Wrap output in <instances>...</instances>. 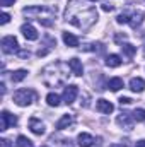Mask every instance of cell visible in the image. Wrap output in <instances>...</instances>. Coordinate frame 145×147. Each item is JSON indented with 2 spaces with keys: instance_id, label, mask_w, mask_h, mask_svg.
<instances>
[{
  "instance_id": "cell-1",
  "label": "cell",
  "mask_w": 145,
  "mask_h": 147,
  "mask_svg": "<svg viewBox=\"0 0 145 147\" xmlns=\"http://www.w3.org/2000/svg\"><path fill=\"white\" fill-rule=\"evenodd\" d=\"M65 19L68 22H72L73 26H77L79 29L85 31L97 21V10L94 7H87V5L80 3L79 0H70L67 3Z\"/></svg>"
},
{
  "instance_id": "cell-2",
  "label": "cell",
  "mask_w": 145,
  "mask_h": 147,
  "mask_svg": "<svg viewBox=\"0 0 145 147\" xmlns=\"http://www.w3.org/2000/svg\"><path fill=\"white\" fill-rule=\"evenodd\" d=\"M22 14L26 17L36 19L43 26H51L53 19L56 16V7H48V5H34V7H26L22 9Z\"/></svg>"
},
{
  "instance_id": "cell-3",
  "label": "cell",
  "mask_w": 145,
  "mask_h": 147,
  "mask_svg": "<svg viewBox=\"0 0 145 147\" xmlns=\"http://www.w3.org/2000/svg\"><path fill=\"white\" fill-rule=\"evenodd\" d=\"M14 103L19 106H29L34 99H36V92L33 89H19L14 92Z\"/></svg>"
},
{
  "instance_id": "cell-4",
  "label": "cell",
  "mask_w": 145,
  "mask_h": 147,
  "mask_svg": "<svg viewBox=\"0 0 145 147\" xmlns=\"http://www.w3.org/2000/svg\"><path fill=\"white\" fill-rule=\"evenodd\" d=\"M19 50V43H17V39L15 36H5L2 38V51L3 53H15Z\"/></svg>"
},
{
  "instance_id": "cell-5",
  "label": "cell",
  "mask_w": 145,
  "mask_h": 147,
  "mask_svg": "<svg viewBox=\"0 0 145 147\" xmlns=\"http://www.w3.org/2000/svg\"><path fill=\"white\" fill-rule=\"evenodd\" d=\"M0 120H2V123H0V130L3 132V130H7L9 127H14V125H17V116L15 115H10L9 111H2V115H0Z\"/></svg>"
},
{
  "instance_id": "cell-6",
  "label": "cell",
  "mask_w": 145,
  "mask_h": 147,
  "mask_svg": "<svg viewBox=\"0 0 145 147\" xmlns=\"http://www.w3.org/2000/svg\"><path fill=\"white\" fill-rule=\"evenodd\" d=\"M116 121H118V125L119 127H123L125 130H132L133 128V116L130 115V113H121L118 118H116Z\"/></svg>"
},
{
  "instance_id": "cell-7",
  "label": "cell",
  "mask_w": 145,
  "mask_h": 147,
  "mask_svg": "<svg viewBox=\"0 0 145 147\" xmlns=\"http://www.w3.org/2000/svg\"><path fill=\"white\" fill-rule=\"evenodd\" d=\"M77 94H79V87L77 86H67L65 87V91H63V101L67 103V105H72L73 101H75V98H77Z\"/></svg>"
},
{
  "instance_id": "cell-8",
  "label": "cell",
  "mask_w": 145,
  "mask_h": 147,
  "mask_svg": "<svg viewBox=\"0 0 145 147\" xmlns=\"http://www.w3.org/2000/svg\"><path fill=\"white\" fill-rule=\"evenodd\" d=\"M21 33L24 34V38L26 39H29V41H36L38 39V31H36V28L33 26V24H22L21 26Z\"/></svg>"
},
{
  "instance_id": "cell-9",
  "label": "cell",
  "mask_w": 145,
  "mask_h": 147,
  "mask_svg": "<svg viewBox=\"0 0 145 147\" xmlns=\"http://www.w3.org/2000/svg\"><path fill=\"white\" fill-rule=\"evenodd\" d=\"M96 108H97V111H99V113H104V115H109V113H113V111H114L113 103H109L108 99H97Z\"/></svg>"
},
{
  "instance_id": "cell-10",
  "label": "cell",
  "mask_w": 145,
  "mask_h": 147,
  "mask_svg": "<svg viewBox=\"0 0 145 147\" xmlns=\"http://www.w3.org/2000/svg\"><path fill=\"white\" fill-rule=\"evenodd\" d=\"M68 69H70L72 74H73V75H77V77H80V75L84 74L82 62H80L79 58H70V60H68Z\"/></svg>"
},
{
  "instance_id": "cell-11",
  "label": "cell",
  "mask_w": 145,
  "mask_h": 147,
  "mask_svg": "<svg viewBox=\"0 0 145 147\" xmlns=\"http://www.w3.org/2000/svg\"><path fill=\"white\" fill-rule=\"evenodd\" d=\"M77 144H79V147H92L94 137L89 135V134H85V132H82V134H79V137H77Z\"/></svg>"
},
{
  "instance_id": "cell-12",
  "label": "cell",
  "mask_w": 145,
  "mask_h": 147,
  "mask_svg": "<svg viewBox=\"0 0 145 147\" xmlns=\"http://www.w3.org/2000/svg\"><path fill=\"white\" fill-rule=\"evenodd\" d=\"M29 128H31V132H33L34 135H43V134H44V125H43L41 120H38V118H31V120H29Z\"/></svg>"
},
{
  "instance_id": "cell-13",
  "label": "cell",
  "mask_w": 145,
  "mask_h": 147,
  "mask_svg": "<svg viewBox=\"0 0 145 147\" xmlns=\"http://www.w3.org/2000/svg\"><path fill=\"white\" fill-rule=\"evenodd\" d=\"M130 89H132L133 92H142L145 89V80L140 79V77H133V79L130 80Z\"/></svg>"
},
{
  "instance_id": "cell-14",
  "label": "cell",
  "mask_w": 145,
  "mask_h": 147,
  "mask_svg": "<svg viewBox=\"0 0 145 147\" xmlns=\"http://www.w3.org/2000/svg\"><path fill=\"white\" fill-rule=\"evenodd\" d=\"M72 123H73L72 115H63V116L56 121V130H65V128H68Z\"/></svg>"
},
{
  "instance_id": "cell-15",
  "label": "cell",
  "mask_w": 145,
  "mask_h": 147,
  "mask_svg": "<svg viewBox=\"0 0 145 147\" xmlns=\"http://www.w3.org/2000/svg\"><path fill=\"white\" fill-rule=\"evenodd\" d=\"M123 86H125V82H123V79H121V77H113V79H109V80H108V89H109V91H113V92L119 91Z\"/></svg>"
},
{
  "instance_id": "cell-16",
  "label": "cell",
  "mask_w": 145,
  "mask_h": 147,
  "mask_svg": "<svg viewBox=\"0 0 145 147\" xmlns=\"http://www.w3.org/2000/svg\"><path fill=\"white\" fill-rule=\"evenodd\" d=\"M62 38H63V43H65L67 46H70V48H77V46H79V38L73 36L72 33H63Z\"/></svg>"
},
{
  "instance_id": "cell-17",
  "label": "cell",
  "mask_w": 145,
  "mask_h": 147,
  "mask_svg": "<svg viewBox=\"0 0 145 147\" xmlns=\"http://www.w3.org/2000/svg\"><path fill=\"white\" fill-rule=\"evenodd\" d=\"M106 65L108 67H111V69H116V67H119L121 65V57L119 55H108L106 57Z\"/></svg>"
},
{
  "instance_id": "cell-18",
  "label": "cell",
  "mask_w": 145,
  "mask_h": 147,
  "mask_svg": "<svg viewBox=\"0 0 145 147\" xmlns=\"http://www.w3.org/2000/svg\"><path fill=\"white\" fill-rule=\"evenodd\" d=\"M142 19H144V14L142 12H133L130 16V26L132 28H138L142 24Z\"/></svg>"
},
{
  "instance_id": "cell-19",
  "label": "cell",
  "mask_w": 145,
  "mask_h": 147,
  "mask_svg": "<svg viewBox=\"0 0 145 147\" xmlns=\"http://www.w3.org/2000/svg\"><path fill=\"white\" fill-rule=\"evenodd\" d=\"M26 77H28V70H24V69H19V70L12 72V75H10L12 82H21V80H24Z\"/></svg>"
},
{
  "instance_id": "cell-20",
  "label": "cell",
  "mask_w": 145,
  "mask_h": 147,
  "mask_svg": "<svg viewBox=\"0 0 145 147\" xmlns=\"http://www.w3.org/2000/svg\"><path fill=\"white\" fill-rule=\"evenodd\" d=\"M121 50H123V53H125L126 57H133V55L137 53V46H133V45H130V43L121 45Z\"/></svg>"
},
{
  "instance_id": "cell-21",
  "label": "cell",
  "mask_w": 145,
  "mask_h": 147,
  "mask_svg": "<svg viewBox=\"0 0 145 147\" xmlns=\"http://www.w3.org/2000/svg\"><path fill=\"white\" fill-rule=\"evenodd\" d=\"M46 103H48L50 106H55V108H56V106L60 105V96L55 94V92H50V94L46 96Z\"/></svg>"
},
{
  "instance_id": "cell-22",
  "label": "cell",
  "mask_w": 145,
  "mask_h": 147,
  "mask_svg": "<svg viewBox=\"0 0 145 147\" xmlns=\"http://www.w3.org/2000/svg\"><path fill=\"white\" fill-rule=\"evenodd\" d=\"M132 116H133V120H135V121H145V110L137 108V110L132 113Z\"/></svg>"
},
{
  "instance_id": "cell-23",
  "label": "cell",
  "mask_w": 145,
  "mask_h": 147,
  "mask_svg": "<svg viewBox=\"0 0 145 147\" xmlns=\"http://www.w3.org/2000/svg\"><path fill=\"white\" fill-rule=\"evenodd\" d=\"M17 147H33V142H31L28 137L19 135V137H17Z\"/></svg>"
},
{
  "instance_id": "cell-24",
  "label": "cell",
  "mask_w": 145,
  "mask_h": 147,
  "mask_svg": "<svg viewBox=\"0 0 145 147\" xmlns=\"http://www.w3.org/2000/svg\"><path fill=\"white\" fill-rule=\"evenodd\" d=\"M116 21H118L119 24H126V22H130V16L123 12V14H119V16L116 17Z\"/></svg>"
},
{
  "instance_id": "cell-25",
  "label": "cell",
  "mask_w": 145,
  "mask_h": 147,
  "mask_svg": "<svg viewBox=\"0 0 145 147\" xmlns=\"http://www.w3.org/2000/svg\"><path fill=\"white\" fill-rule=\"evenodd\" d=\"M10 21V16L7 14V12H2V16H0V24H7Z\"/></svg>"
},
{
  "instance_id": "cell-26",
  "label": "cell",
  "mask_w": 145,
  "mask_h": 147,
  "mask_svg": "<svg viewBox=\"0 0 145 147\" xmlns=\"http://www.w3.org/2000/svg\"><path fill=\"white\" fill-rule=\"evenodd\" d=\"M15 0H0V5L2 7H9V5H14Z\"/></svg>"
},
{
  "instance_id": "cell-27",
  "label": "cell",
  "mask_w": 145,
  "mask_h": 147,
  "mask_svg": "<svg viewBox=\"0 0 145 147\" xmlns=\"http://www.w3.org/2000/svg\"><path fill=\"white\" fill-rule=\"evenodd\" d=\"M113 9H114V7H113L111 3H103V10H104V12H111Z\"/></svg>"
},
{
  "instance_id": "cell-28",
  "label": "cell",
  "mask_w": 145,
  "mask_h": 147,
  "mask_svg": "<svg viewBox=\"0 0 145 147\" xmlns=\"http://www.w3.org/2000/svg\"><path fill=\"white\" fill-rule=\"evenodd\" d=\"M132 103V99L130 98H119V105L123 106V105H130Z\"/></svg>"
},
{
  "instance_id": "cell-29",
  "label": "cell",
  "mask_w": 145,
  "mask_h": 147,
  "mask_svg": "<svg viewBox=\"0 0 145 147\" xmlns=\"http://www.w3.org/2000/svg\"><path fill=\"white\" fill-rule=\"evenodd\" d=\"M29 51H26V50H22V51H19V57H22V58H29Z\"/></svg>"
},
{
  "instance_id": "cell-30",
  "label": "cell",
  "mask_w": 145,
  "mask_h": 147,
  "mask_svg": "<svg viewBox=\"0 0 145 147\" xmlns=\"http://www.w3.org/2000/svg\"><path fill=\"white\" fill-rule=\"evenodd\" d=\"M135 147H145V139L144 140H138V142L135 144Z\"/></svg>"
},
{
  "instance_id": "cell-31",
  "label": "cell",
  "mask_w": 145,
  "mask_h": 147,
  "mask_svg": "<svg viewBox=\"0 0 145 147\" xmlns=\"http://www.w3.org/2000/svg\"><path fill=\"white\" fill-rule=\"evenodd\" d=\"M109 147H123V146H119V144H113V146H109Z\"/></svg>"
},
{
  "instance_id": "cell-32",
  "label": "cell",
  "mask_w": 145,
  "mask_h": 147,
  "mask_svg": "<svg viewBox=\"0 0 145 147\" xmlns=\"http://www.w3.org/2000/svg\"><path fill=\"white\" fill-rule=\"evenodd\" d=\"M89 2H97V0H89Z\"/></svg>"
},
{
  "instance_id": "cell-33",
  "label": "cell",
  "mask_w": 145,
  "mask_h": 147,
  "mask_svg": "<svg viewBox=\"0 0 145 147\" xmlns=\"http://www.w3.org/2000/svg\"><path fill=\"white\" fill-rule=\"evenodd\" d=\"M68 147H70V146H68Z\"/></svg>"
}]
</instances>
